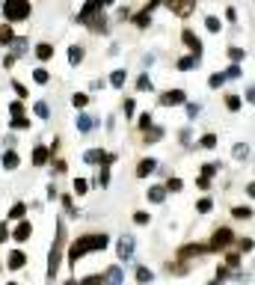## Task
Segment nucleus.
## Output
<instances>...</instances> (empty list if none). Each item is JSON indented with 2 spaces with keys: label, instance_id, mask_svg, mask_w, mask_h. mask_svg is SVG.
<instances>
[{
  "label": "nucleus",
  "instance_id": "obj_1",
  "mask_svg": "<svg viewBox=\"0 0 255 285\" xmlns=\"http://www.w3.org/2000/svg\"><path fill=\"white\" fill-rule=\"evenodd\" d=\"M110 246V235H104V232H89V235H80L75 244L68 246V265L71 267H78V262L89 253H95V249H107Z\"/></svg>",
  "mask_w": 255,
  "mask_h": 285
},
{
  "label": "nucleus",
  "instance_id": "obj_2",
  "mask_svg": "<svg viewBox=\"0 0 255 285\" xmlns=\"http://www.w3.org/2000/svg\"><path fill=\"white\" fill-rule=\"evenodd\" d=\"M62 246H65V229L62 223H57V241L51 246V256H48V276L54 279L57 270H59V262H62Z\"/></svg>",
  "mask_w": 255,
  "mask_h": 285
},
{
  "label": "nucleus",
  "instance_id": "obj_3",
  "mask_svg": "<svg viewBox=\"0 0 255 285\" xmlns=\"http://www.w3.org/2000/svg\"><path fill=\"white\" fill-rule=\"evenodd\" d=\"M30 12H33L30 0H3V15H6V21H12V24L30 18Z\"/></svg>",
  "mask_w": 255,
  "mask_h": 285
},
{
  "label": "nucleus",
  "instance_id": "obj_4",
  "mask_svg": "<svg viewBox=\"0 0 255 285\" xmlns=\"http://www.w3.org/2000/svg\"><path fill=\"white\" fill-rule=\"evenodd\" d=\"M160 104H163V107L187 104V92H184V89H166V92H160Z\"/></svg>",
  "mask_w": 255,
  "mask_h": 285
},
{
  "label": "nucleus",
  "instance_id": "obj_5",
  "mask_svg": "<svg viewBox=\"0 0 255 285\" xmlns=\"http://www.w3.org/2000/svg\"><path fill=\"white\" fill-rule=\"evenodd\" d=\"M83 161H86V163H104V169H107V166H110V163L116 161V155L104 152V149H89V152L83 155Z\"/></svg>",
  "mask_w": 255,
  "mask_h": 285
},
{
  "label": "nucleus",
  "instance_id": "obj_6",
  "mask_svg": "<svg viewBox=\"0 0 255 285\" xmlns=\"http://www.w3.org/2000/svg\"><path fill=\"white\" fill-rule=\"evenodd\" d=\"M232 241H235V235H232V229H226V226H223V229H216V232H214V241H211V249H226V246H229Z\"/></svg>",
  "mask_w": 255,
  "mask_h": 285
},
{
  "label": "nucleus",
  "instance_id": "obj_7",
  "mask_svg": "<svg viewBox=\"0 0 255 285\" xmlns=\"http://www.w3.org/2000/svg\"><path fill=\"white\" fill-rule=\"evenodd\" d=\"M181 39H184V45L193 51V60H199V57H202V39H199V36H196L193 30H184V33H181Z\"/></svg>",
  "mask_w": 255,
  "mask_h": 285
},
{
  "label": "nucleus",
  "instance_id": "obj_8",
  "mask_svg": "<svg viewBox=\"0 0 255 285\" xmlns=\"http://www.w3.org/2000/svg\"><path fill=\"white\" fill-rule=\"evenodd\" d=\"M196 6V0H169V9L178 15V18H187Z\"/></svg>",
  "mask_w": 255,
  "mask_h": 285
},
{
  "label": "nucleus",
  "instance_id": "obj_9",
  "mask_svg": "<svg viewBox=\"0 0 255 285\" xmlns=\"http://www.w3.org/2000/svg\"><path fill=\"white\" fill-rule=\"evenodd\" d=\"M98 12H101V3H98V0H89V3H86V6L80 9L78 21H80V24H89V21H92V18L98 15Z\"/></svg>",
  "mask_w": 255,
  "mask_h": 285
},
{
  "label": "nucleus",
  "instance_id": "obj_10",
  "mask_svg": "<svg viewBox=\"0 0 255 285\" xmlns=\"http://www.w3.org/2000/svg\"><path fill=\"white\" fill-rule=\"evenodd\" d=\"M30 235H33V226H30L27 220H21V223H18V229H15V232H9V238H12V241H18V244L30 241Z\"/></svg>",
  "mask_w": 255,
  "mask_h": 285
},
{
  "label": "nucleus",
  "instance_id": "obj_11",
  "mask_svg": "<svg viewBox=\"0 0 255 285\" xmlns=\"http://www.w3.org/2000/svg\"><path fill=\"white\" fill-rule=\"evenodd\" d=\"M119 259H122V262H131V259H134V238H131V235H125V238L119 241Z\"/></svg>",
  "mask_w": 255,
  "mask_h": 285
},
{
  "label": "nucleus",
  "instance_id": "obj_12",
  "mask_svg": "<svg viewBox=\"0 0 255 285\" xmlns=\"http://www.w3.org/2000/svg\"><path fill=\"white\" fill-rule=\"evenodd\" d=\"M0 163H3V169H9V172H12V169H18L21 158H18V152H15V149H6V152H3V158H0Z\"/></svg>",
  "mask_w": 255,
  "mask_h": 285
},
{
  "label": "nucleus",
  "instance_id": "obj_13",
  "mask_svg": "<svg viewBox=\"0 0 255 285\" xmlns=\"http://www.w3.org/2000/svg\"><path fill=\"white\" fill-rule=\"evenodd\" d=\"M157 169V161L155 158H142L139 163H137V178H145L149 172H155Z\"/></svg>",
  "mask_w": 255,
  "mask_h": 285
},
{
  "label": "nucleus",
  "instance_id": "obj_14",
  "mask_svg": "<svg viewBox=\"0 0 255 285\" xmlns=\"http://www.w3.org/2000/svg\"><path fill=\"white\" fill-rule=\"evenodd\" d=\"M6 265H9L12 270H21V267L27 265V256L21 253V249H12V253H9V259H6Z\"/></svg>",
  "mask_w": 255,
  "mask_h": 285
},
{
  "label": "nucleus",
  "instance_id": "obj_15",
  "mask_svg": "<svg viewBox=\"0 0 255 285\" xmlns=\"http://www.w3.org/2000/svg\"><path fill=\"white\" fill-rule=\"evenodd\" d=\"M95 125H98L95 116H89V113H80V116H78V131H80V134H89Z\"/></svg>",
  "mask_w": 255,
  "mask_h": 285
},
{
  "label": "nucleus",
  "instance_id": "obj_16",
  "mask_svg": "<svg viewBox=\"0 0 255 285\" xmlns=\"http://www.w3.org/2000/svg\"><path fill=\"white\" fill-rule=\"evenodd\" d=\"M48 158H51L48 146H36V149H33V163H36V166H45V163H48Z\"/></svg>",
  "mask_w": 255,
  "mask_h": 285
},
{
  "label": "nucleus",
  "instance_id": "obj_17",
  "mask_svg": "<svg viewBox=\"0 0 255 285\" xmlns=\"http://www.w3.org/2000/svg\"><path fill=\"white\" fill-rule=\"evenodd\" d=\"M36 57H39L42 62H48L54 57V45L51 42H39V45H36Z\"/></svg>",
  "mask_w": 255,
  "mask_h": 285
},
{
  "label": "nucleus",
  "instance_id": "obj_18",
  "mask_svg": "<svg viewBox=\"0 0 255 285\" xmlns=\"http://www.w3.org/2000/svg\"><path fill=\"white\" fill-rule=\"evenodd\" d=\"M208 246H199V244H187V246H181V253H178V259H190V256H199V253H205Z\"/></svg>",
  "mask_w": 255,
  "mask_h": 285
},
{
  "label": "nucleus",
  "instance_id": "obj_19",
  "mask_svg": "<svg viewBox=\"0 0 255 285\" xmlns=\"http://www.w3.org/2000/svg\"><path fill=\"white\" fill-rule=\"evenodd\" d=\"M163 199H166V190H163V184H155V187H149V202L160 205Z\"/></svg>",
  "mask_w": 255,
  "mask_h": 285
},
{
  "label": "nucleus",
  "instance_id": "obj_20",
  "mask_svg": "<svg viewBox=\"0 0 255 285\" xmlns=\"http://www.w3.org/2000/svg\"><path fill=\"white\" fill-rule=\"evenodd\" d=\"M134 24H137V27H149V24H152V9L145 6L142 12H137V15H134Z\"/></svg>",
  "mask_w": 255,
  "mask_h": 285
},
{
  "label": "nucleus",
  "instance_id": "obj_21",
  "mask_svg": "<svg viewBox=\"0 0 255 285\" xmlns=\"http://www.w3.org/2000/svg\"><path fill=\"white\" fill-rule=\"evenodd\" d=\"M104 276L110 279V285H122V282H125V273H122V267H110V270H107Z\"/></svg>",
  "mask_w": 255,
  "mask_h": 285
},
{
  "label": "nucleus",
  "instance_id": "obj_22",
  "mask_svg": "<svg viewBox=\"0 0 255 285\" xmlns=\"http://www.w3.org/2000/svg\"><path fill=\"white\" fill-rule=\"evenodd\" d=\"M33 81H36V83H42V86H45V83L51 81V71H48L45 65H39V68H36V71H33Z\"/></svg>",
  "mask_w": 255,
  "mask_h": 285
},
{
  "label": "nucleus",
  "instance_id": "obj_23",
  "mask_svg": "<svg viewBox=\"0 0 255 285\" xmlns=\"http://www.w3.org/2000/svg\"><path fill=\"white\" fill-rule=\"evenodd\" d=\"M12 39H15V36H12V27H9V24H0V45H12Z\"/></svg>",
  "mask_w": 255,
  "mask_h": 285
},
{
  "label": "nucleus",
  "instance_id": "obj_24",
  "mask_svg": "<svg viewBox=\"0 0 255 285\" xmlns=\"http://www.w3.org/2000/svg\"><path fill=\"white\" fill-rule=\"evenodd\" d=\"M24 214H27V205H24V202H15V205L9 208V217H12V220H24Z\"/></svg>",
  "mask_w": 255,
  "mask_h": 285
},
{
  "label": "nucleus",
  "instance_id": "obj_25",
  "mask_svg": "<svg viewBox=\"0 0 255 285\" xmlns=\"http://www.w3.org/2000/svg\"><path fill=\"white\" fill-rule=\"evenodd\" d=\"M152 279H155V273H152L149 267H142V265L137 267V282H139V285H145V282H152Z\"/></svg>",
  "mask_w": 255,
  "mask_h": 285
},
{
  "label": "nucleus",
  "instance_id": "obj_26",
  "mask_svg": "<svg viewBox=\"0 0 255 285\" xmlns=\"http://www.w3.org/2000/svg\"><path fill=\"white\" fill-rule=\"evenodd\" d=\"M125 81H128V75H125V68H119V71H113V75H110V83H113L116 89H122V86H125Z\"/></svg>",
  "mask_w": 255,
  "mask_h": 285
},
{
  "label": "nucleus",
  "instance_id": "obj_27",
  "mask_svg": "<svg viewBox=\"0 0 255 285\" xmlns=\"http://www.w3.org/2000/svg\"><path fill=\"white\" fill-rule=\"evenodd\" d=\"M68 62H71V65H78V62H83V48H80V45H75V48L68 51Z\"/></svg>",
  "mask_w": 255,
  "mask_h": 285
},
{
  "label": "nucleus",
  "instance_id": "obj_28",
  "mask_svg": "<svg viewBox=\"0 0 255 285\" xmlns=\"http://www.w3.org/2000/svg\"><path fill=\"white\" fill-rule=\"evenodd\" d=\"M243 57H246V51H243V48H237V45H232V48H229V60H232V62H237V65H240V62H243Z\"/></svg>",
  "mask_w": 255,
  "mask_h": 285
},
{
  "label": "nucleus",
  "instance_id": "obj_29",
  "mask_svg": "<svg viewBox=\"0 0 255 285\" xmlns=\"http://www.w3.org/2000/svg\"><path fill=\"white\" fill-rule=\"evenodd\" d=\"M80 285H107V276H104V273H92V276H86Z\"/></svg>",
  "mask_w": 255,
  "mask_h": 285
},
{
  "label": "nucleus",
  "instance_id": "obj_30",
  "mask_svg": "<svg viewBox=\"0 0 255 285\" xmlns=\"http://www.w3.org/2000/svg\"><path fill=\"white\" fill-rule=\"evenodd\" d=\"M205 27H208L211 33H220L223 24H220V18H216V15H208V18H205Z\"/></svg>",
  "mask_w": 255,
  "mask_h": 285
},
{
  "label": "nucleus",
  "instance_id": "obj_31",
  "mask_svg": "<svg viewBox=\"0 0 255 285\" xmlns=\"http://www.w3.org/2000/svg\"><path fill=\"white\" fill-rule=\"evenodd\" d=\"M240 104H243V101H240V95H229V98H226V107H229L232 113H237V110H240Z\"/></svg>",
  "mask_w": 255,
  "mask_h": 285
},
{
  "label": "nucleus",
  "instance_id": "obj_32",
  "mask_svg": "<svg viewBox=\"0 0 255 285\" xmlns=\"http://www.w3.org/2000/svg\"><path fill=\"white\" fill-rule=\"evenodd\" d=\"M216 172H220V163H214V161L202 166V178H211V175H216Z\"/></svg>",
  "mask_w": 255,
  "mask_h": 285
},
{
  "label": "nucleus",
  "instance_id": "obj_33",
  "mask_svg": "<svg viewBox=\"0 0 255 285\" xmlns=\"http://www.w3.org/2000/svg\"><path fill=\"white\" fill-rule=\"evenodd\" d=\"M181 187H184V182H181V178H169V182H166V187H163V190H166V193H169V190H172V193H178Z\"/></svg>",
  "mask_w": 255,
  "mask_h": 285
},
{
  "label": "nucleus",
  "instance_id": "obj_34",
  "mask_svg": "<svg viewBox=\"0 0 255 285\" xmlns=\"http://www.w3.org/2000/svg\"><path fill=\"white\" fill-rule=\"evenodd\" d=\"M196 62H199V60H193V57H181V60H178V68H181V71H190Z\"/></svg>",
  "mask_w": 255,
  "mask_h": 285
},
{
  "label": "nucleus",
  "instance_id": "obj_35",
  "mask_svg": "<svg viewBox=\"0 0 255 285\" xmlns=\"http://www.w3.org/2000/svg\"><path fill=\"white\" fill-rule=\"evenodd\" d=\"M137 89H139V92L152 89V78H149V75H139V78H137Z\"/></svg>",
  "mask_w": 255,
  "mask_h": 285
},
{
  "label": "nucleus",
  "instance_id": "obj_36",
  "mask_svg": "<svg viewBox=\"0 0 255 285\" xmlns=\"http://www.w3.org/2000/svg\"><path fill=\"white\" fill-rule=\"evenodd\" d=\"M199 142H202V149H216V134H205Z\"/></svg>",
  "mask_w": 255,
  "mask_h": 285
},
{
  "label": "nucleus",
  "instance_id": "obj_37",
  "mask_svg": "<svg viewBox=\"0 0 255 285\" xmlns=\"http://www.w3.org/2000/svg\"><path fill=\"white\" fill-rule=\"evenodd\" d=\"M86 190H89V182H86V178H75V193L83 196Z\"/></svg>",
  "mask_w": 255,
  "mask_h": 285
},
{
  "label": "nucleus",
  "instance_id": "obj_38",
  "mask_svg": "<svg viewBox=\"0 0 255 285\" xmlns=\"http://www.w3.org/2000/svg\"><path fill=\"white\" fill-rule=\"evenodd\" d=\"M33 110H36V116H39V119H48V116H51V110H48V104H45V101H39V104L33 107Z\"/></svg>",
  "mask_w": 255,
  "mask_h": 285
},
{
  "label": "nucleus",
  "instance_id": "obj_39",
  "mask_svg": "<svg viewBox=\"0 0 255 285\" xmlns=\"http://www.w3.org/2000/svg\"><path fill=\"white\" fill-rule=\"evenodd\" d=\"M71 104H75V107H86V104H89V95H86V92L71 95Z\"/></svg>",
  "mask_w": 255,
  "mask_h": 285
},
{
  "label": "nucleus",
  "instance_id": "obj_40",
  "mask_svg": "<svg viewBox=\"0 0 255 285\" xmlns=\"http://www.w3.org/2000/svg\"><path fill=\"white\" fill-rule=\"evenodd\" d=\"M232 214H235L237 220H249V217H252V208H249V205H246V208H235Z\"/></svg>",
  "mask_w": 255,
  "mask_h": 285
},
{
  "label": "nucleus",
  "instance_id": "obj_41",
  "mask_svg": "<svg viewBox=\"0 0 255 285\" xmlns=\"http://www.w3.org/2000/svg\"><path fill=\"white\" fill-rule=\"evenodd\" d=\"M223 83H226V78H223V75H211V78H208V86H211V89H220Z\"/></svg>",
  "mask_w": 255,
  "mask_h": 285
},
{
  "label": "nucleus",
  "instance_id": "obj_42",
  "mask_svg": "<svg viewBox=\"0 0 255 285\" xmlns=\"http://www.w3.org/2000/svg\"><path fill=\"white\" fill-rule=\"evenodd\" d=\"M240 71H243V68H240L237 62H232V65L226 68V75H223V78H240Z\"/></svg>",
  "mask_w": 255,
  "mask_h": 285
},
{
  "label": "nucleus",
  "instance_id": "obj_43",
  "mask_svg": "<svg viewBox=\"0 0 255 285\" xmlns=\"http://www.w3.org/2000/svg\"><path fill=\"white\" fill-rule=\"evenodd\" d=\"M9 113H12L15 119H18V116H24V104H21V101H12V104H9Z\"/></svg>",
  "mask_w": 255,
  "mask_h": 285
},
{
  "label": "nucleus",
  "instance_id": "obj_44",
  "mask_svg": "<svg viewBox=\"0 0 255 285\" xmlns=\"http://www.w3.org/2000/svg\"><path fill=\"white\" fill-rule=\"evenodd\" d=\"M62 205L68 211V217H78V211H75V202H71V196H62Z\"/></svg>",
  "mask_w": 255,
  "mask_h": 285
},
{
  "label": "nucleus",
  "instance_id": "obj_45",
  "mask_svg": "<svg viewBox=\"0 0 255 285\" xmlns=\"http://www.w3.org/2000/svg\"><path fill=\"white\" fill-rule=\"evenodd\" d=\"M12 128L24 131V128H30V119H27V116H18V119H12Z\"/></svg>",
  "mask_w": 255,
  "mask_h": 285
},
{
  "label": "nucleus",
  "instance_id": "obj_46",
  "mask_svg": "<svg viewBox=\"0 0 255 285\" xmlns=\"http://www.w3.org/2000/svg\"><path fill=\"white\" fill-rule=\"evenodd\" d=\"M134 223H137V226H145V223H149V214H145V211H137V214H134Z\"/></svg>",
  "mask_w": 255,
  "mask_h": 285
},
{
  "label": "nucleus",
  "instance_id": "obj_47",
  "mask_svg": "<svg viewBox=\"0 0 255 285\" xmlns=\"http://www.w3.org/2000/svg\"><path fill=\"white\" fill-rule=\"evenodd\" d=\"M139 128H142V131L152 128V113H142V116H139Z\"/></svg>",
  "mask_w": 255,
  "mask_h": 285
},
{
  "label": "nucleus",
  "instance_id": "obj_48",
  "mask_svg": "<svg viewBox=\"0 0 255 285\" xmlns=\"http://www.w3.org/2000/svg\"><path fill=\"white\" fill-rule=\"evenodd\" d=\"M249 155V146L246 142H240V146H235V158H246Z\"/></svg>",
  "mask_w": 255,
  "mask_h": 285
},
{
  "label": "nucleus",
  "instance_id": "obj_49",
  "mask_svg": "<svg viewBox=\"0 0 255 285\" xmlns=\"http://www.w3.org/2000/svg\"><path fill=\"white\" fill-rule=\"evenodd\" d=\"M12 89L18 92V98H27V86H24V83H18V81H12Z\"/></svg>",
  "mask_w": 255,
  "mask_h": 285
},
{
  "label": "nucleus",
  "instance_id": "obj_50",
  "mask_svg": "<svg viewBox=\"0 0 255 285\" xmlns=\"http://www.w3.org/2000/svg\"><path fill=\"white\" fill-rule=\"evenodd\" d=\"M196 208H199L202 214H208V211L214 208V202H211V199H199V205H196Z\"/></svg>",
  "mask_w": 255,
  "mask_h": 285
},
{
  "label": "nucleus",
  "instance_id": "obj_51",
  "mask_svg": "<svg viewBox=\"0 0 255 285\" xmlns=\"http://www.w3.org/2000/svg\"><path fill=\"white\" fill-rule=\"evenodd\" d=\"M134 110H137V104H134V98H125V116H134Z\"/></svg>",
  "mask_w": 255,
  "mask_h": 285
},
{
  "label": "nucleus",
  "instance_id": "obj_52",
  "mask_svg": "<svg viewBox=\"0 0 255 285\" xmlns=\"http://www.w3.org/2000/svg\"><path fill=\"white\" fill-rule=\"evenodd\" d=\"M98 184H101V187H107V184H110V172H107V169H101V175H98Z\"/></svg>",
  "mask_w": 255,
  "mask_h": 285
},
{
  "label": "nucleus",
  "instance_id": "obj_53",
  "mask_svg": "<svg viewBox=\"0 0 255 285\" xmlns=\"http://www.w3.org/2000/svg\"><path fill=\"white\" fill-rule=\"evenodd\" d=\"M6 238H9V226L3 220V223H0V244H6Z\"/></svg>",
  "mask_w": 255,
  "mask_h": 285
},
{
  "label": "nucleus",
  "instance_id": "obj_54",
  "mask_svg": "<svg viewBox=\"0 0 255 285\" xmlns=\"http://www.w3.org/2000/svg\"><path fill=\"white\" fill-rule=\"evenodd\" d=\"M237 246L243 249V253H249V249H252V241H249V238H240V241H237Z\"/></svg>",
  "mask_w": 255,
  "mask_h": 285
},
{
  "label": "nucleus",
  "instance_id": "obj_55",
  "mask_svg": "<svg viewBox=\"0 0 255 285\" xmlns=\"http://www.w3.org/2000/svg\"><path fill=\"white\" fill-rule=\"evenodd\" d=\"M187 116H190V119L199 116V104H187Z\"/></svg>",
  "mask_w": 255,
  "mask_h": 285
},
{
  "label": "nucleus",
  "instance_id": "obj_56",
  "mask_svg": "<svg viewBox=\"0 0 255 285\" xmlns=\"http://www.w3.org/2000/svg\"><path fill=\"white\" fill-rule=\"evenodd\" d=\"M98 3H101V6H113V3H116V0H98Z\"/></svg>",
  "mask_w": 255,
  "mask_h": 285
},
{
  "label": "nucleus",
  "instance_id": "obj_57",
  "mask_svg": "<svg viewBox=\"0 0 255 285\" xmlns=\"http://www.w3.org/2000/svg\"><path fill=\"white\" fill-rule=\"evenodd\" d=\"M211 285H220V279H214V282H211Z\"/></svg>",
  "mask_w": 255,
  "mask_h": 285
},
{
  "label": "nucleus",
  "instance_id": "obj_58",
  "mask_svg": "<svg viewBox=\"0 0 255 285\" xmlns=\"http://www.w3.org/2000/svg\"><path fill=\"white\" fill-rule=\"evenodd\" d=\"M6 285H18V282H6Z\"/></svg>",
  "mask_w": 255,
  "mask_h": 285
}]
</instances>
